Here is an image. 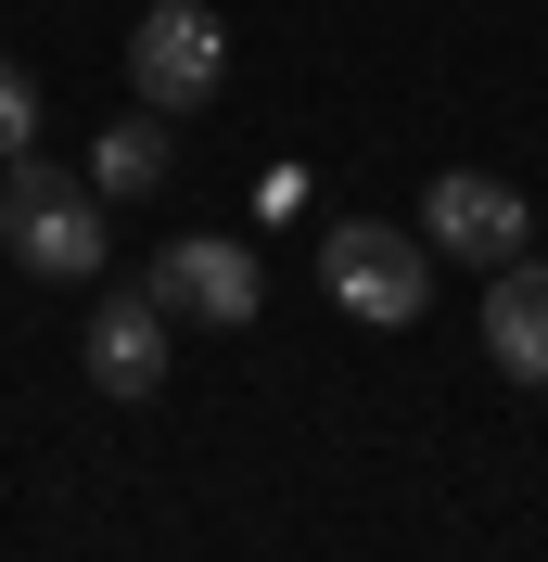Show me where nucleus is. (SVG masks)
<instances>
[{
	"label": "nucleus",
	"instance_id": "f257e3e1",
	"mask_svg": "<svg viewBox=\"0 0 548 562\" xmlns=\"http://www.w3.org/2000/svg\"><path fill=\"white\" fill-rule=\"evenodd\" d=\"M0 244L26 256L38 281H103V192L13 154V167H0Z\"/></svg>",
	"mask_w": 548,
	"mask_h": 562
},
{
	"label": "nucleus",
	"instance_id": "f03ea898",
	"mask_svg": "<svg viewBox=\"0 0 548 562\" xmlns=\"http://www.w3.org/2000/svg\"><path fill=\"white\" fill-rule=\"evenodd\" d=\"M319 281H332V307L370 319V333H409V319L434 307V256H421L409 231H383V217H344L332 244H319Z\"/></svg>",
	"mask_w": 548,
	"mask_h": 562
},
{
	"label": "nucleus",
	"instance_id": "7ed1b4c3",
	"mask_svg": "<svg viewBox=\"0 0 548 562\" xmlns=\"http://www.w3.org/2000/svg\"><path fill=\"white\" fill-rule=\"evenodd\" d=\"M217 77H230V26H217L205 0H153L128 26V90L153 115H192V103H217Z\"/></svg>",
	"mask_w": 548,
	"mask_h": 562
},
{
	"label": "nucleus",
	"instance_id": "20e7f679",
	"mask_svg": "<svg viewBox=\"0 0 548 562\" xmlns=\"http://www.w3.org/2000/svg\"><path fill=\"white\" fill-rule=\"evenodd\" d=\"M153 307H167V319H205V333H242V319L269 307V269H255L242 231H179V244L153 256Z\"/></svg>",
	"mask_w": 548,
	"mask_h": 562
},
{
	"label": "nucleus",
	"instance_id": "39448f33",
	"mask_svg": "<svg viewBox=\"0 0 548 562\" xmlns=\"http://www.w3.org/2000/svg\"><path fill=\"white\" fill-rule=\"evenodd\" d=\"M421 231H434V256H459V269L498 281V269L523 256V231H536V205H523L498 167H446L434 192H421Z\"/></svg>",
	"mask_w": 548,
	"mask_h": 562
},
{
	"label": "nucleus",
	"instance_id": "423d86ee",
	"mask_svg": "<svg viewBox=\"0 0 548 562\" xmlns=\"http://www.w3.org/2000/svg\"><path fill=\"white\" fill-rule=\"evenodd\" d=\"M90 384L103 396H167V307H153V281L140 294H103V319H90Z\"/></svg>",
	"mask_w": 548,
	"mask_h": 562
},
{
	"label": "nucleus",
	"instance_id": "0eeeda50",
	"mask_svg": "<svg viewBox=\"0 0 548 562\" xmlns=\"http://www.w3.org/2000/svg\"><path fill=\"white\" fill-rule=\"evenodd\" d=\"M484 358L511 384H548V269L536 256H511V269L484 281Z\"/></svg>",
	"mask_w": 548,
	"mask_h": 562
},
{
	"label": "nucleus",
	"instance_id": "6e6552de",
	"mask_svg": "<svg viewBox=\"0 0 548 562\" xmlns=\"http://www.w3.org/2000/svg\"><path fill=\"white\" fill-rule=\"evenodd\" d=\"M167 167H179V140H167V115L140 103V115H115L103 140H90V192L103 205H140V192H167Z\"/></svg>",
	"mask_w": 548,
	"mask_h": 562
},
{
	"label": "nucleus",
	"instance_id": "1a4fd4ad",
	"mask_svg": "<svg viewBox=\"0 0 548 562\" xmlns=\"http://www.w3.org/2000/svg\"><path fill=\"white\" fill-rule=\"evenodd\" d=\"M26 140H38V77H26V65H0V167H13Z\"/></svg>",
	"mask_w": 548,
	"mask_h": 562
}]
</instances>
